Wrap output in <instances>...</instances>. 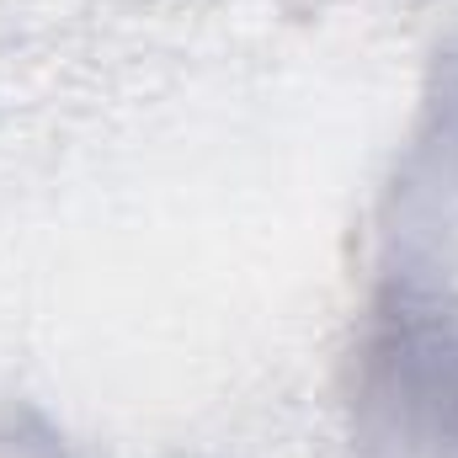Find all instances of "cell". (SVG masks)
<instances>
[{
  "mask_svg": "<svg viewBox=\"0 0 458 458\" xmlns=\"http://www.w3.org/2000/svg\"><path fill=\"white\" fill-rule=\"evenodd\" d=\"M352 432L368 458H458V299L389 272L352 362Z\"/></svg>",
  "mask_w": 458,
  "mask_h": 458,
  "instance_id": "cell-1",
  "label": "cell"
}]
</instances>
